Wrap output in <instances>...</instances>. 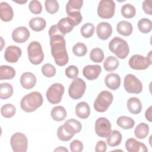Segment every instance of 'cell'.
Listing matches in <instances>:
<instances>
[{"mask_svg": "<svg viewBox=\"0 0 152 152\" xmlns=\"http://www.w3.org/2000/svg\"><path fill=\"white\" fill-rule=\"evenodd\" d=\"M152 1L145 0L142 2V10L144 12L148 15H151L152 14Z\"/></svg>", "mask_w": 152, "mask_h": 152, "instance_id": "obj_47", "label": "cell"}, {"mask_svg": "<svg viewBox=\"0 0 152 152\" xmlns=\"http://www.w3.org/2000/svg\"><path fill=\"white\" fill-rule=\"evenodd\" d=\"M104 83L107 88L112 90H115L121 85V77L116 73H110L106 76Z\"/></svg>", "mask_w": 152, "mask_h": 152, "instance_id": "obj_20", "label": "cell"}, {"mask_svg": "<svg viewBox=\"0 0 152 152\" xmlns=\"http://www.w3.org/2000/svg\"><path fill=\"white\" fill-rule=\"evenodd\" d=\"M65 88L64 86L58 83L52 84L46 93V98L51 104H58L61 101L64 93Z\"/></svg>", "mask_w": 152, "mask_h": 152, "instance_id": "obj_7", "label": "cell"}, {"mask_svg": "<svg viewBox=\"0 0 152 152\" xmlns=\"http://www.w3.org/2000/svg\"><path fill=\"white\" fill-rule=\"evenodd\" d=\"M122 141V134L117 131L113 130L107 137V142L110 147H116L119 145Z\"/></svg>", "mask_w": 152, "mask_h": 152, "instance_id": "obj_31", "label": "cell"}, {"mask_svg": "<svg viewBox=\"0 0 152 152\" xmlns=\"http://www.w3.org/2000/svg\"><path fill=\"white\" fill-rule=\"evenodd\" d=\"M107 150L106 143L104 141H99L95 147L96 152H105Z\"/></svg>", "mask_w": 152, "mask_h": 152, "instance_id": "obj_48", "label": "cell"}, {"mask_svg": "<svg viewBox=\"0 0 152 152\" xmlns=\"http://www.w3.org/2000/svg\"><path fill=\"white\" fill-rule=\"evenodd\" d=\"M78 69L75 65H69L65 69V75L69 78H75L78 75Z\"/></svg>", "mask_w": 152, "mask_h": 152, "instance_id": "obj_45", "label": "cell"}, {"mask_svg": "<svg viewBox=\"0 0 152 152\" xmlns=\"http://www.w3.org/2000/svg\"><path fill=\"white\" fill-rule=\"evenodd\" d=\"M117 125L124 129H129L135 125V121L131 117L126 116H121L116 120Z\"/></svg>", "mask_w": 152, "mask_h": 152, "instance_id": "obj_30", "label": "cell"}, {"mask_svg": "<svg viewBox=\"0 0 152 152\" xmlns=\"http://www.w3.org/2000/svg\"><path fill=\"white\" fill-rule=\"evenodd\" d=\"M75 135L65 125L60 126L57 131L58 138L62 141H69Z\"/></svg>", "mask_w": 152, "mask_h": 152, "instance_id": "obj_26", "label": "cell"}, {"mask_svg": "<svg viewBox=\"0 0 152 152\" xmlns=\"http://www.w3.org/2000/svg\"><path fill=\"white\" fill-rule=\"evenodd\" d=\"M30 37V31L24 26H20L15 28L12 33V40L18 43L26 42Z\"/></svg>", "mask_w": 152, "mask_h": 152, "instance_id": "obj_14", "label": "cell"}, {"mask_svg": "<svg viewBox=\"0 0 152 152\" xmlns=\"http://www.w3.org/2000/svg\"><path fill=\"white\" fill-rule=\"evenodd\" d=\"M14 17L13 10L10 5L5 2L0 4V18L2 21L8 22L12 20Z\"/></svg>", "mask_w": 152, "mask_h": 152, "instance_id": "obj_19", "label": "cell"}, {"mask_svg": "<svg viewBox=\"0 0 152 152\" xmlns=\"http://www.w3.org/2000/svg\"><path fill=\"white\" fill-rule=\"evenodd\" d=\"M124 88L126 92L132 94H139L142 90V84L141 81L134 75L129 74L124 78Z\"/></svg>", "mask_w": 152, "mask_h": 152, "instance_id": "obj_9", "label": "cell"}, {"mask_svg": "<svg viewBox=\"0 0 152 152\" xmlns=\"http://www.w3.org/2000/svg\"><path fill=\"white\" fill-rule=\"evenodd\" d=\"M94 28V26L92 23H86L81 28V34L84 37L89 38L93 35Z\"/></svg>", "mask_w": 152, "mask_h": 152, "instance_id": "obj_41", "label": "cell"}, {"mask_svg": "<svg viewBox=\"0 0 152 152\" xmlns=\"http://www.w3.org/2000/svg\"><path fill=\"white\" fill-rule=\"evenodd\" d=\"M16 112L15 107L10 103L5 104L1 107V115L6 118H10L12 117Z\"/></svg>", "mask_w": 152, "mask_h": 152, "instance_id": "obj_38", "label": "cell"}, {"mask_svg": "<svg viewBox=\"0 0 152 152\" xmlns=\"http://www.w3.org/2000/svg\"><path fill=\"white\" fill-rule=\"evenodd\" d=\"M149 133V126L144 122L139 124L134 130V134L137 138L144 139L147 137Z\"/></svg>", "mask_w": 152, "mask_h": 152, "instance_id": "obj_33", "label": "cell"}, {"mask_svg": "<svg viewBox=\"0 0 152 152\" xmlns=\"http://www.w3.org/2000/svg\"><path fill=\"white\" fill-rule=\"evenodd\" d=\"M125 147L129 152H146L148 149L146 145L135 138H129L125 142Z\"/></svg>", "mask_w": 152, "mask_h": 152, "instance_id": "obj_17", "label": "cell"}, {"mask_svg": "<svg viewBox=\"0 0 152 152\" xmlns=\"http://www.w3.org/2000/svg\"><path fill=\"white\" fill-rule=\"evenodd\" d=\"M83 5L82 0H69L66 5V12L68 16L81 13L80 10Z\"/></svg>", "mask_w": 152, "mask_h": 152, "instance_id": "obj_21", "label": "cell"}, {"mask_svg": "<svg viewBox=\"0 0 152 152\" xmlns=\"http://www.w3.org/2000/svg\"><path fill=\"white\" fill-rule=\"evenodd\" d=\"M115 3L112 0H102L97 7V14L102 18L109 19L115 14Z\"/></svg>", "mask_w": 152, "mask_h": 152, "instance_id": "obj_10", "label": "cell"}, {"mask_svg": "<svg viewBox=\"0 0 152 152\" xmlns=\"http://www.w3.org/2000/svg\"><path fill=\"white\" fill-rule=\"evenodd\" d=\"M102 71V68L99 65H87L83 68V74L87 80L97 79Z\"/></svg>", "mask_w": 152, "mask_h": 152, "instance_id": "obj_16", "label": "cell"}, {"mask_svg": "<svg viewBox=\"0 0 152 152\" xmlns=\"http://www.w3.org/2000/svg\"><path fill=\"white\" fill-rule=\"evenodd\" d=\"M56 25L60 32L64 36L71 32L74 27L68 17L61 18Z\"/></svg>", "mask_w": 152, "mask_h": 152, "instance_id": "obj_24", "label": "cell"}, {"mask_svg": "<svg viewBox=\"0 0 152 152\" xmlns=\"http://www.w3.org/2000/svg\"><path fill=\"white\" fill-rule=\"evenodd\" d=\"M75 112L78 117L84 119L90 116V108L87 102H81L76 105Z\"/></svg>", "mask_w": 152, "mask_h": 152, "instance_id": "obj_23", "label": "cell"}, {"mask_svg": "<svg viewBox=\"0 0 152 152\" xmlns=\"http://www.w3.org/2000/svg\"><path fill=\"white\" fill-rule=\"evenodd\" d=\"M87 48L86 45L83 43L78 42L72 47V52L77 56H84L87 53Z\"/></svg>", "mask_w": 152, "mask_h": 152, "instance_id": "obj_40", "label": "cell"}, {"mask_svg": "<svg viewBox=\"0 0 152 152\" xmlns=\"http://www.w3.org/2000/svg\"><path fill=\"white\" fill-rule=\"evenodd\" d=\"M46 20L40 17H34L29 21L30 27L35 31H40L43 30L46 27Z\"/></svg>", "mask_w": 152, "mask_h": 152, "instance_id": "obj_28", "label": "cell"}, {"mask_svg": "<svg viewBox=\"0 0 152 152\" xmlns=\"http://www.w3.org/2000/svg\"><path fill=\"white\" fill-rule=\"evenodd\" d=\"M51 54L56 64L62 66L65 65L69 60L66 49V42L64 37L59 34L50 36Z\"/></svg>", "mask_w": 152, "mask_h": 152, "instance_id": "obj_1", "label": "cell"}, {"mask_svg": "<svg viewBox=\"0 0 152 152\" xmlns=\"http://www.w3.org/2000/svg\"><path fill=\"white\" fill-rule=\"evenodd\" d=\"M27 54L30 62L34 65L41 64L44 59V53L42 45L37 41L30 43L27 47Z\"/></svg>", "mask_w": 152, "mask_h": 152, "instance_id": "obj_4", "label": "cell"}, {"mask_svg": "<svg viewBox=\"0 0 152 152\" xmlns=\"http://www.w3.org/2000/svg\"><path fill=\"white\" fill-rule=\"evenodd\" d=\"M111 124L106 118H99L95 122V132L96 134L102 138H107L112 132Z\"/></svg>", "mask_w": 152, "mask_h": 152, "instance_id": "obj_12", "label": "cell"}, {"mask_svg": "<svg viewBox=\"0 0 152 152\" xmlns=\"http://www.w3.org/2000/svg\"><path fill=\"white\" fill-rule=\"evenodd\" d=\"M96 33L100 39L107 40L112 33V26L107 22H101L97 26Z\"/></svg>", "mask_w": 152, "mask_h": 152, "instance_id": "obj_15", "label": "cell"}, {"mask_svg": "<svg viewBox=\"0 0 152 152\" xmlns=\"http://www.w3.org/2000/svg\"><path fill=\"white\" fill-rule=\"evenodd\" d=\"M13 94V87L8 83H3L0 84V98L1 99H7L12 96Z\"/></svg>", "mask_w": 152, "mask_h": 152, "instance_id": "obj_34", "label": "cell"}, {"mask_svg": "<svg viewBox=\"0 0 152 152\" xmlns=\"http://www.w3.org/2000/svg\"><path fill=\"white\" fill-rule=\"evenodd\" d=\"M15 75V70L14 68L8 65H1L0 66V80H11Z\"/></svg>", "mask_w": 152, "mask_h": 152, "instance_id": "obj_29", "label": "cell"}, {"mask_svg": "<svg viewBox=\"0 0 152 152\" xmlns=\"http://www.w3.org/2000/svg\"><path fill=\"white\" fill-rule=\"evenodd\" d=\"M45 6L48 12L51 14H55L59 10V3L56 0H46L45 2Z\"/></svg>", "mask_w": 152, "mask_h": 152, "instance_id": "obj_42", "label": "cell"}, {"mask_svg": "<svg viewBox=\"0 0 152 152\" xmlns=\"http://www.w3.org/2000/svg\"><path fill=\"white\" fill-rule=\"evenodd\" d=\"M21 54L22 50L19 47L14 45H11L5 49L4 58L8 62L15 63L18 61Z\"/></svg>", "mask_w": 152, "mask_h": 152, "instance_id": "obj_13", "label": "cell"}, {"mask_svg": "<svg viewBox=\"0 0 152 152\" xmlns=\"http://www.w3.org/2000/svg\"><path fill=\"white\" fill-rule=\"evenodd\" d=\"M83 144L78 140L72 141L69 145L70 150L72 152H81L83 150Z\"/></svg>", "mask_w": 152, "mask_h": 152, "instance_id": "obj_46", "label": "cell"}, {"mask_svg": "<svg viewBox=\"0 0 152 152\" xmlns=\"http://www.w3.org/2000/svg\"><path fill=\"white\" fill-rule=\"evenodd\" d=\"M129 66L135 70H144L148 68L151 64V51L147 57L141 55H134L129 59Z\"/></svg>", "mask_w": 152, "mask_h": 152, "instance_id": "obj_6", "label": "cell"}, {"mask_svg": "<svg viewBox=\"0 0 152 152\" xmlns=\"http://www.w3.org/2000/svg\"><path fill=\"white\" fill-rule=\"evenodd\" d=\"M145 116L147 120L149 122H151L152 117H151V106H149V107L146 110L145 113Z\"/></svg>", "mask_w": 152, "mask_h": 152, "instance_id": "obj_49", "label": "cell"}, {"mask_svg": "<svg viewBox=\"0 0 152 152\" xmlns=\"http://www.w3.org/2000/svg\"><path fill=\"white\" fill-rule=\"evenodd\" d=\"M109 49L118 58L121 59L126 58L129 52L127 42L119 37H115L110 41Z\"/></svg>", "mask_w": 152, "mask_h": 152, "instance_id": "obj_3", "label": "cell"}, {"mask_svg": "<svg viewBox=\"0 0 152 152\" xmlns=\"http://www.w3.org/2000/svg\"><path fill=\"white\" fill-rule=\"evenodd\" d=\"M113 99V95L110 91L106 90L101 91L94 102V109L98 112L106 111L112 104Z\"/></svg>", "mask_w": 152, "mask_h": 152, "instance_id": "obj_5", "label": "cell"}, {"mask_svg": "<svg viewBox=\"0 0 152 152\" xmlns=\"http://www.w3.org/2000/svg\"><path fill=\"white\" fill-rule=\"evenodd\" d=\"M10 144L14 152H26L28 147V140L24 134L16 132L11 136Z\"/></svg>", "mask_w": 152, "mask_h": 152, "instance_id": "obj_11", "label": "cell"}, {"mask_svg": "<svg viewBox=\"0 0 152 152\" xmlns=\"http://www.w3.org/2000/svg\"><path fill=\"white\" fill-rule=\"evenodd\" d=\"M13 2H15L16 3H18V4H24L26 2H27V1H13Z\"/></svg>", "mask_w": 152, "mask_h": 152, "instance_id": "obj_51", "label": "cell"}, {"mask_svg": "<svg viewBox=\"0 0 152 152\" xmlns=\"http://www.w3.org/2000/svg\"><path fill=\"white\" fill-rule=\"evenodd\" d=\"M126 106L129 112L134 115L140 113L142 109L141 101L138 98L135 97H131L127 100Z\"/></svg>", "mask_w": 152, "mask_h": 152, "instance_id": "obj_22", "label": "cell"}, {"mask_svg": "<svg viewBox=\"0 0 152 152\" xmlns=\"http://www.w3.org/2000/svg\"><path fill=\"white\" fill-rule=\"evenodd\" d=\"M137 26L139 30L141 33L146 34L151 31L152 28V22L148 18H143L138 21Z\"/></svg>", "mask_w": 152, "mask_h": 152, "instance_id": "obj_35", "label": "cell"}, {"mask_svg": "<svg viewBox=\"0 0 152 152\" xmlns=\"http://www.w3.org/2000/svg\"><path fill=\"white\" fill-rule=\"evenodd\" d=\"M41 71L43 75L46 77H52L56 74V68L49 63L44 64L41 68Z\"/></svg>", "mask_w": 152, "mask_h": 152, "instance_id": "obj_43", "label": "cell"}, {"mask_svg": "<svg viewBox=\"0 0 152 152\" xmlns=\"http://www.w3.org/2000/svg\"><path fill=\"white\" fill-rule=\"evenodd\" d=\"M54 151H60V152H68V150L65 147H58V148L54 150Z\"/></svg>", "mask_w": 152, "mask_h": 152, "instance_id": "obj_50", "label": "cell"}, {"mask_svg": "<svg viewBox=\"0 0 152 152\" xmlns=\"http://www.w3.org/2000/svg\"><path fill=\"white\" fill-rule=\"evenodd\" d=\"M121 14L126 18H132L136 14V9L131 4H126L121 8Z\"/></svg>", "mask_w": 152, "mask_h": 152, "instance_id": "obj_36", "label": "cell"}, {"mask_svg": "<svg viewBox=\"0 0 152 152\" xmlns=\"http://www.w3.org/2000/svg\"><path fill=\"white\" fill-rule=\"evenodd\" d=\"M104 52L100 48H96L93 49L90 53V58L91 60L96 63H100L104 59Z\"/></svg>", "mask_w": 152, "mask_h": 152, "instance_id": "obj_37", "label": "cell"}, {"mask_svg": "<svg viewBox=\"0 0 152 152\" xmlns=\"http://www.w3.org/2000/svg\"><path fill=\"white\" fill-rule=\"evenodd\" d=\"M64 125H65L75 134L80 132L82 128L81 124L78 121L74 119L66 120L65 122Z\"/></svg>", "mask_w": 152, "mask_h": 152, "instance_id": "obj_39", "label": "cell"}, {"mask_svg": "<svg viewBox=\"0 0 152 152\" xmlns=\"http://www.w3.org/2000/svg\"><path fill=\"white\" fill-rule=\"evenodd\" d=\"M20 84L25 89H31L36 83V77L32 72H26L22 74L20 77Z\"/></svg>", "mask_w": 152, "mask_h": 152, "instance_id": "obj_18", "label": "cell"}, {"mask_svg": "<svg viewBox=\"0 0 152 152\" xmlns=\"http://www.w3.org/2000/svg\"><path fill=\"white\" fill-rule=\"evenodd\" d=\"M116 30L119 34L124 36H128L132 34L133 27L131 23L122 20L118 23Z\"/></svg>", "mask_w": 152, "mask_h": 152, "instance_id": "obj_25", "label": "cell"}, {"mask_svg": "<svg viewBox=\"0 0 152 152\" xmlns=\"http://www.w3.org/2000/svg\"><path fill=\"white\" fill-rule=\"evenodd\" d=\"M86 89V84L80 78H75L73 80L68 88V94L71 98L74 100L80 99L84 95Z\"/></svg>", "mask_w": 152, "mask_h": 152, "instance_id": "obj_8", "label": "cell"}, {"mask_svg": "<svg viewBox=\"0 0 152 152\" xmlns=\"http://www.w3.org/2000/svg\"><path fill=\"white\" fill-rule=\"evenodd\" d=\"M66 111L65 109L62 106H57L54 107L50 112V116L52 118L58 122L64 120L66 116Z\"/></svg>", "mask_w": 152, "mask_h": 152, "instance_id": "obj_27", "label": "cell"}, {"mask_svg": "<svg viewBox=\"0 0 152 152\" xmlns=\"http://www.w3.org/2000/svg\"><path fill=\"white\" fill-rule=\"evenodd\" d=\"M119 62L116 57L109 56L106 58L103 63L104 69L107 72H110L115 70L119 66Z\"/></svg>", "mask_w": 152, "mask_h": 152, "instance_id": "obj_32", "label": "cell"}, {"mask_svg": "<svg viewBox=\"0 0 152 152\" xmlns=\"http://www.w3.org/2000/svg\"><path fill=\"white\" fill-rule=\"evenodd\" d=\"M43 102L40 93L33 91L24 96L21 100L20 107L26 112H33L40 107Z\"/></svg>", "mask_w": 152, "mask_h": 152, "instance_id": "obj_2", "label": "cell"}, {"mask_svg": "<svg viewBox=\"0 0 152 152\" xmlns=\"http://www.w3.org/2000/svg\"><path fill=\"white\" fill-rule=\"evenodd\" d=\"M28 8L30 11L33 14H39L42 11V6L41 3L37 0L31 1L29 3Z\"/></svg>", "mask_w": 152, "mask_h": 152, "instance_id": "obj_44", "label": "cell"}]
</instances>
